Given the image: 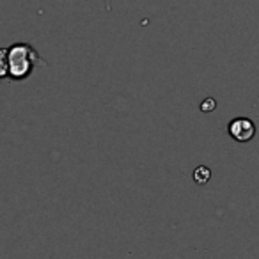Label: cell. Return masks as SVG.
Instances as JSON below:
<instances>
[{
    "instance_id": "obj_1",
    "label": "cell",
    "mask_w": 259,
    "mask_h": 259,
    "mask_svg": "<svg viewBox=\"0 0 259 259\" xmlns=\"http://www.w3.org/2000/svg\"><path fill=\"white\" fill-rule=\"evenodd\" d=\"M8 64H9V80L23 82L32 75L34 68L47 66L36 48L27 43H15L8 48Z\"/></svg>"
},
{
    "instance_id": "obj_2",
    "label": "cell",
    "mask_w": 259,
    "mask_h": 259,
    "mask_svg": "<svg viewBox=\"0 0 259 259\" xmlns=\"http://www.w3.org/2000/svg\"><path fill=\"white\" fill-rule=\"evenodd\" d=\"M227 132L236 142H250L255 137V124L247 117H236L227 124Z\"/></svg>"
},
{
    "instance_id": "obj_3",
    "label": "cell",
    "mask_w": 259,
    "mask_h": 259,
    "mask_svg": "<svg viewBox=\"0 0 259 259\" xmlns=\"http://www.w3.org/2000/svg\"><path fill=\"white\" fill-rule=\"evenodd\" d=\"M209 180H211V170H209L208 167H204V165L195 167V170H194V181L195 183L204 185V183H208Z\"/></svg>"
},
{
    "instance_id": "obj_4",
    "label": "cell",
    "mask_w": 259,
    "mask_h": 259,
    "mask_svg": "<svg viewBox=\"0 0 259 259\" xmlns=\"http://www.w3.org/2000/svg\"><path fill=\"white\" fill-rule=\"evenodd\" d=\"M9 64H8V48H0V82L8 80Z\"/></svg>"
},
{
    "instance_id": "obj_5",
    "label": "cell",
    "mask_w": 259,
    "mask_h": 259,
    "mask_svg": "<svg viewBox=\"0 0 259 259\" xmlns=\"http://www.w3.org/2000/svg\"><path fill=\"white\" fill-rule=\"evenodd\" d=\"M199 108H201L202 112H211V110H215V108H217V101L213 100V98H206V100L199 105Z\"/></svg>"
}]
</instances>
